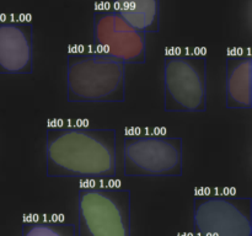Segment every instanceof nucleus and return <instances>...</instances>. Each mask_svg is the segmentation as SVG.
Listing matches in <instances>:
<instances>
[{
  "instance_id": "nucleus-7",
  "label": "nucleus",
  "mask_w": 252,
  "mask_h": 236,
  "mask_svg": "<svg viewBox=\"0 0 252 236\" xmlns=\"http://www.w3.org/2000/svg\"><path fill=\"white\" fill-rule=\"evenodd\" d=\"M94 48L123 64H143L147 59V37L115 9L94 12Z\"/></svg>"
},
{
  "instance_id": "nucleus-6",
  "label": "nucleus",
  "mask_w": 252,
  "mask_h": 236,
  "mask_svg": "<svg viewBox=\"0 0 252 236\" xmlns=\"http://www.w3.org/2000/svg\"><path fill=\"white\" fill-rule=\"evenodd\" d=\"M199 236H252V201L235 194H202L193 201Z\"/></svg>"
},
{
  "instance_id": "nucleus-9",
  "label": "nucleus",
  "mask_w": 252,
  "mask_h": 236,
  "mask_svg": "<svg viewBox=\"0 0 252 236\" xmlns=\"http://www.w3.org/2000/svg\"><path fill=\"white\" fill-rule=\"evenodd\" d=\"M226 107L249 110L252 106V57L234 51L226 57Z\"/></svg>"
},
{
  "instance_id": "nucleus-3",
  "label": "nucleus",
  "mask_w": 252,
  "mask_h": 236,
  "mask_svg": "<svg viewBox=\"0 0 252 236\" xmlns=\"http://www.w3.org/2000/svg\"><path fill=\"white\" fill-rule=\"evenodd\" d=\"M166 112L207 110V56L201 52H170L164 60Z\"/></svg>"
},
{
  "instance_id": "nucleus-10",
  "label": "nucleus",
  "mask_w": 252,
  "mask_h": 236,
  "mask_svg": "<svg viewBox=\"0 0 252 236\" xmlns=\"http://www.w3.org/2000/svg\"><path fill=\"white\" fill-rule=\"evenodd\" d=\"M113 9L139 31L159 32L160 0H113Z\"/></svg>"
},
{
  "instance_id": "nucleus-5",
  "label": "nucleus",
  "mask_w": 252,
  "mask_h": 236,
  "mask_svg": "<svg viewBox=\"0 0 252 236\" xmlns=\"http://www.w3.org/2000/svg\"><path fill=\"white\" fill-rule=\"evenodd\" d=\"M125 175L179 177L182 175V138L162 133H129L123 149Z\"/></svg>"
},
{
  "instance_id": "nucleus-1",
  "label": "nucleus",
  "mask_w": 252,
  "mask_h": 236,
  "mask_svg": "<svg viewBox=\"0 0 252 236\" xmlns=\"http://www.w3.org/2000/svg\"><path fill=\"white\" fill-rule=\"evenodd\" d=\"M116 130L61 124L47 129L48 177L103 179L117 175Z\"/></svg>"
},
{
  "instance_id": "nucleus-12",
  "label": "nucleus",
  "mask_w": 252,
  "mask_h": 236,
  "mask_svg": "<svg viewBox=\"0 0 252 236\" xmlns=\"http://www.w3.org/2000/svg\"><path fill=\"white\" fill-rule=\"evenodd\" d=\"M193 236H199V235H197V234H194V235Z\"/></svg>"
},
{
  "instance_id": "nucleus-4",
  "label": "nucleus",
  "mask_w": 252,
  "mask_h": 236,
  "mask_svg": "<svg viewBox=\"0 0 252 236\" xmlns=\"http://www.w3.org/2000/svg\"><path fill=\"white\" fill-rule=\"evenodd\" d=\"M78 236H130V191L85 187L78 196Z\"/></svg>"
},
{
  "instance_id": "nucleus-2",
  "label": "nucleus",
  "mask_w": 252,
  "mask_h": 236,
  "mask_svg": "<svg viewBox=\"0 0 252 236\" xmlns=\"http://www.w3.org/2000/svg\"><path fill=\"white\" fill-rule=\"evenodd\" d=\"M69 102H123L126 64L93 49L68 54Z\"/></svg>"
},
{
  "instance_id": "nucleus-11",
  "label": "nucleus",
  "mask_w": 252,
  "mask_h": 236,
  "mask_svg": "<svg viewBox=\"0 0 252 236\" xmlns=\"http://www.w3.org/2000/svg\"><path fill=\"white\" fill-rule=\"evenodd\" d=\"M21 236H75V226L63 220L34 216L25 219Z\"/></svg>"
},
{
  "instance_id": "nucleus-8",
  "label": "nucleus",
  "mask_w": 252,
  "mask_h": 236,
  "mask_svg": "<svg viewBox=\"0 0 252 236\" xmlns=\"http://www.w3.org/2000/svg\"><path fill=\"white\" fill-rule=\"evenodd\" d=\"M32 63V25L0 21V74H31Z\"/></svg>"
}]
</instances>
